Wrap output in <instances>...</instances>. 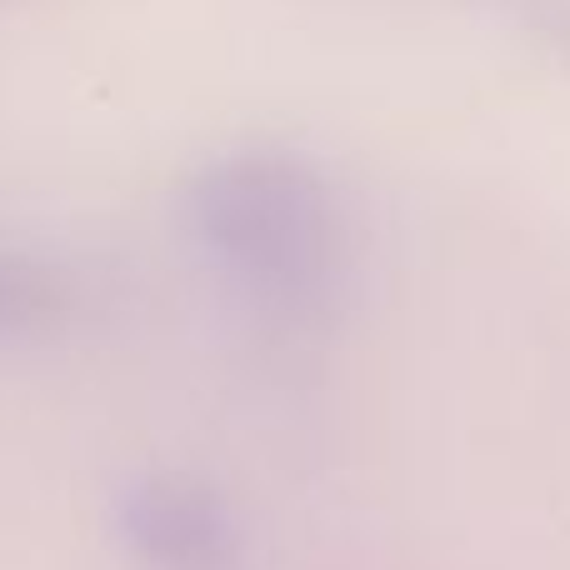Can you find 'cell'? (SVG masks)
<instances>
[{"mask_svg": "<svg viewBox=\"0 0 570 570\" xmlns=\"http://www.w3.org/2000/svg\"><path fill=\"white\" fill-rule=\"evenodd\" d=\"M180 206L200 256L261 311L305 321L335 301L345 220L311 160L291 150H230L190 176Z\"/></svg>", "mask_w": 570, "mask_h": 570, "instance_id": "cell-1", "label": "cell"}, {"mask_svg": "<svg viewBox=\"0 0 570 570\" xmlns=\"http://www.w3.org/2000/svg\"><path fill=\"white\" fill-rule=\"evenodd\" d=\"M116 525L140 570H240L246 535L230 505L190 475H146L116 505Z\"/></svg>", "mask_w": 570, "mask_h": 570, "instance_id": "cell-2", "label": "cell"}, {"mask_svg": "<svg viewBox=\"0 0 570 570\" xmlns=\"http://www.w3.org/2000/svg\"><path fill=\"white\" fill-rule=\"evenodd\" d=\"M76 311V281L46 256L0 246V341L60 331Z\"/></svg>", "mask_w": 570, "mask_h": 570, "instance_id": "cell-3", "label": "cell"}]
</instances>
